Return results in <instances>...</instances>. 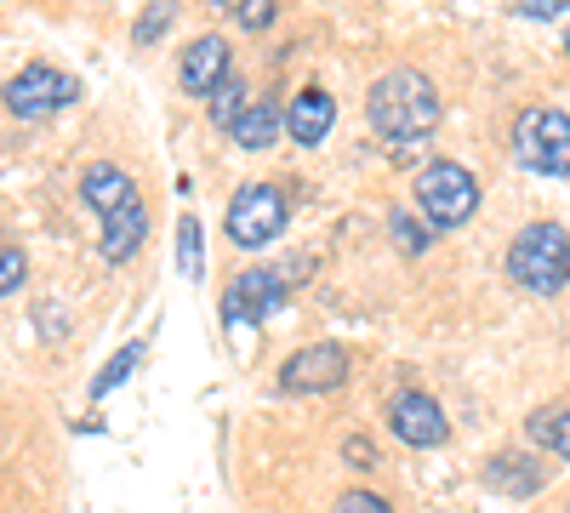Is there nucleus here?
Wrapping results in <instances>:
<instances>
[{
	"instance_id": "1",
	"label": "nucleus",
	"mask_w": 570,
	"mask_h": 513,
	"mask_svg": "<svg viewBox=\"0 0 570 513\" xmlns=\"http://www.w3.org/2000/svg\"><path fill=\"white\" fill-rule=\"evenodd\" d=\"M365 120H371V131L383 137V144H416V137H428L440 126V98H434V86H428V75L389 69L383 80L371 86Z\"/></svg>"
},
{
	"instance_id": "2",
	"label": "nucleus",
	"mask_w": 570,
	"mask_h": 513,
	"mask_svg": "<svg viewBox=\"0 0 570 513\" xmlns=\"http://www.w3.org/2000/svg\"><path fill=\"white\" fill-rule=\"evenodd\" d=\"M508 279L525 286L531 297H553L570 279V235L559 223H531L519 228L508 246Z\"/></svg>"
},
{
	"instance_id": "3",
	"label": "nucleus",
	"mask_w": 570,
	"mask_h": 513,
	"mask_svg": "<svg viewBox=\"0 0 570 513\" xmlns=\"http://www.w3.org/2000/svg\"><path fill=\"white\" fill-rule=\"evenodd\" d=\"M416 211L428 217V228H462L480 211V182L456 160H434L416 177Z\"/></svg>"
},
{
	"instance_id": "4",
	"label": "nucleus",
	"mask_w": 570,
	"mask_h": 513,
	"mask_svg": "<svg viewBox=\"0 0 570 513\" xmlns=\"http://www.w3.org/2000/svg\"><path fill=\"white\" fill-rule=\"evenodd\" d=\"M513 155L542 177H570V115L559 109H525L513 120Z\"/></svg>"
},
{
	"instance_id": "5",
	"label": "nucleus",
	"mask_w": 570,
	"mask_h": 513,
	"mask_svg": "<svg viewBox=\"0 0 570 513\" xmlns=\"http://www.w3.org/2000/svg\"><path fill=\"white\" fill-rule=\"evenodd\" d=\"M223 228H228V240L240 246V251L268 246V240L279 235V228H285V195L274 189V182H246V189L228 200Z\"/></svg>"
},
{
	"instance_id": "6",
	"label": "nucleus",
	"mask_w": 570,
	"mask_h": 513,
	"mask_svg": "<svg viewBox=\"0 0 570 513\" xmlns=\"http://www.w3.org/2000/svg\"><path fill=\"white\" fill-rule=\"evenodd\" d=\"M0 98H7V109H12L18 120H46V115L69 109V103L80 98V86H75V75H63V69H46V63H35V69L12 75Z\"/></svg>"
},
{
	"instance_id": "7",
	"label": "nucleus",
	"mask_w": 570,
	"mask_h": 513,
	"mask_svg": "<svg viewBox=\"0 0 570 513\" xmlns=\"http://www.w3.org/2000/svg\"><path fill=\"white\" fill-rule=\"evenodd\" d=\"M343 377H348V354L337 343H314L279 365V394H331L343 388Z\"/></svg>"
},
{
	"instance_id": "8",
	"label": "nucleus",
	"mask_w": 570,
	"mask_h": 513,
	"mask_svg": "<svg viewBox=\"0 0 570 513\" xmlns=\"http://www.w3.org/2000/svg\"><path fill=\"white\" fill-rule=\"evenodd\" d=\"M279 303H285V279L268 274V268H252V274H240V279L228 286V297H223V325H228V332H252V325L268 319Z\"/></svg>"
},
{
	"instance_id": "9",
	"label": "nucleus",
	"mask_w": 570,
	"mask_h": 513,
	"mask_svg": "<svg viewBox=\"0 0 570 513\" xmlns=\"http://www.w3.org/2000/svg\"><path fill=\"white\" fill-rule=\"evenodd\" d=\"M389 428H394V440H405V445H416V451H434V445L451 440L445 411L434 405V394H422V388L394 394V405H389Z\"/></svg>"
},
{
	"instance_id": "10",
	"label": "nucleus",
	"mask_w": 570,
	"mask_h": 513,
	"mask_svg": "<svg viewBox=\"0 0 570 513\" xmlns=\"http://www.w3.org/2000/svg\"><path fill=\"white\" fill-rule=\"evenodd\" d=\"M177 75H183V91H195V98H212V91L223 86V75H234V63H228V40H223V34L188 40V52H183Z\"/></svg>"
},
{
	"instance_id": "11",
	"label": "nucleus",
	"mask_w": 570,
	"mask_h": 513,
	"mask_svg": "<svg viewBox=\"0 0 570 513\" xmlns=\"http://www.w3.org/2000/svg\"><path fill=\"white\" fill-rule=\"evenodd\" d=\"M80 200L98 211V223H104L109 211H120L126 200H137V182H131L120 166L98 160V166H86V177H80Z\"/></svg>"
},
{
	"instance_id": "12",
	"label": "nucleus",
	"mask_w": 570,
	"mask_h": 513,
	"mask_svg": "<svg viewBox=\"0 0 570 513\" xmlns=\"http://www.w3.org/2000/svg\"><path fill=\"white\" fill-rule=\"evenodd\" d=\"M331 120H337V98H331V91H320V86L297 91V103L285 109V131H292L297 144H308V149L331 131Z\"/></svg>"
},
{
	"instance_id": "13",
	"label": "nucleus",
	"mask_w": 570,
	"mask_h": 513,
	"mask_svg": "<svg viewBox=\"0 0 570 513\" xmlns=\"http://www.w3.org/2000/svg\"><path fill=\"white\" fill-rule=\"evenodd\" d=\"M142 235H149V211H142V200H126L120 211H109L104 217V240H98L104 263H126L142 246Z\"/></svg>"
},
{
	"instance_id": "14",
	"label": "nucleus",
	"mask_w": 570,
	"mask_h": 513,
	"mask_svg": "<svg viewBox=\"0 0 570 513\" xmlns=\"http://www.w3.org/2000/svg\"><path fill=\"white\" fill-rule=\"evenodd\" d=\"M485 485L491 491H508V496H531L542 485V468H537V462H525L519 451H502V456L485 462Z\"/></svg>"
},
{
	"instance_id": "15",
	"label": "nucleus",
	"mask_w": 570,
	"mask_h": 513,
	"mask_svg": "<svg viewBox=\"0 0 570 513\" xmlns=\"http://www.w3.org/2000/svg\"><path fill=\"white\" fill-rule=\"evenodd\" d=\"M279 131H285V115H279L274 103H246V115L228 126V137H234L240 149H268Z\"/></svg>"
},
{
	"instance_id": "16",
	"label": "nucleus",
	"mask_w": 570,
	"mask_h": 513,
	"mask_svg": "<svg viewBox=\"0 0 570 513\" xmlns=\"http://www.w3.org/2000/svg\"><path fill=\"white\" fill-rule=\"evenodd\" d=\"M531 434H537V445H542L548 456L570 462V405H564V411H537V416H531Z\"/></svg>"
},
{
	"instance_id": "17",
	"label": "nucleus",
	"mask_w": 570,
	"mask_h": 513,
	"mask_svg": "<svg viewBox=\"0 0 570 513\" xmlns=\"http://www.w3.org/2000/svg\"><path fill=\"white\" fill-rule=\"evenodd\" d=\"M142 348H149V343H126V348H120V354H115V359H109V365L98 371V377H91V399L115 394V388H120V383L131 377V371L142 365Z\"/></svg>"
},
{
	"instance_id": "18",
	"label": "nucleus",
	"mask_w": 570,
	"mask_h": 513,
	"mask_svg": "<svg viewBox=\"0 0 570 513\" xmlns=\"http://www.w3.org/2000/svg\"><path fill=\"white\" fill-rule=\"evenodd\" d=\"M206 103H212V120H217V126L228 131L234 120H240V115H246V80H240V75H223V86L212 91V98H206Z\"/></svg>"
},
{
	"instance_id": "19",
	"label": "nucleus",
	"mask_w": 570,
	"mask_h": 513,
	"mask_svg": "<svg viewBox=\"0 0 570 513\" xmlns=\"http://www.w3.org/2000/svg\"><path fill=\"white\" fill-rule=\"evenodd\" d=\"M177 268H183V279H200V274H206V257H200V223H195V217H183V223H177Z\"/></svg>"
},
{
	"instance_id": "20",
	"label": "nucleus",
	"mask_w": 570,
	"mask_h": 513,
	"mask_svg": "<svg viewBox=\"0 0 570 513\" xmlns=\"http://www.w3.org/2000/svg\"><path fill=\"white\" fill-rule=\"evenodd\" d=\"M171 12H177V0H149V12L137 18V46H155V40L166 34Z\"/></svg>"
},
{
	"instance_id": "21",
	"label": "nucleus",
	"mask_w": 570,
	"mask_h": 513,
	"mask_svg": "<svg viewBox=\"0 0 570 513\" xmlns=\"http://www.w3.org/2000/svg\"><path fill=\"white\" fill-rule=\"evenodd\" d=\"M389 223H394V240H400V246H405L411 257H416V251L428 246V235H434V228H428V223H416V217H405V211H394Z\"/></svg>"
},
{
	"instance_id": "22",
	"label": "nucleus",
	"mask_w": 570,
	"mask_h": 513,
	"mask_svg": "<svg viewBox=\"0 0 570 513\" xmlns=\"http://www.w3.org/2000/svg\"><path fill=\"white\" fill-rule=\"evenodd\" d=\"M23 279H29V257H23L18 246H7V251H0V297H7V292H18Z\"/></svg>"
},
{
	"instance_id": "23",
	"label": "nucleus",
	"mask_w": 570,
	"mask_h": 513,
	"mask_svg": "<svg viewBox=\"0 0 570 513\" xmlns=\"http://www.w3.org/2000/svg\"><path fill=\"white\" fill-rule=\"evenodd\" d=\"M274 12H279V0H240V7H234L240 29H268V23H274Z\"/></svg>"
},
{
	"instance_id": "24",
	"label": "nucleus",
	"mask_w": 570,
	"mask_h": 513,
	"mask_svg": "<svg viewBox=\"0 0 570 513\" xmlns=\"http://www.w3.org/2000/svg\"><path fill=\"white\" fill-rule=\"evenodd\" d=\"M337 513H394L376 491H343V502H337Z\"/></svg>"
},
{
	"instance_id": "25",
	"label": "nucleus",
	"mask_w": 570,
	"mask_h": 513,
	"mask_svg": "<svg viewBox=\"0 0 570 513\" xmlns=\"http://www.w3.org/2000/svg\"><path fill=\"white\" fill-rule=\"evenodd\" d=\"M519 12L525 18H559V12H570V0H519Z\"/></svg>"
},
{
	"instance_id": "26",
	"label": "nucleus",
	"mask_w": 570,
	"mask_h": 513,
	"mask_svg": "<svg viewBox=\"0 0 570 513\" xmlns=\"http://www.w3.org/2000/svg\"><path fill=\"white\" fill-rule=\"evenodd\" d=\"M212 7H240V0H212Z\"/></svg>"
},
{
	"instance_id": "27",
	"label": "nucleus",
	"mask_w": 570,
	"mask_h": 513,
	"mask_svg": "<svg viewBox=\"0 0 570 513\" xmlns=\"http://www.w3.org/2000/svg\"><path fill=\"white\" fill-rule=\"evenodd\" d=\"M564 46H570V34H564Z\"/></svg>"
},
{
	"instance_id": "28",
	"label": "nucleus",
	"mask_w": 570,
	"mask_h": 513,
	"mask_svg": "<svg viewBox=\"0 0 570 513\" xmlns=\"http://www.w3.org/2000/svg\"><path fill=\"white\" fill-rule=\"evenodd\" d=\"M564 513H570V507H564Z\"/></svg>"
}]
</instances>
